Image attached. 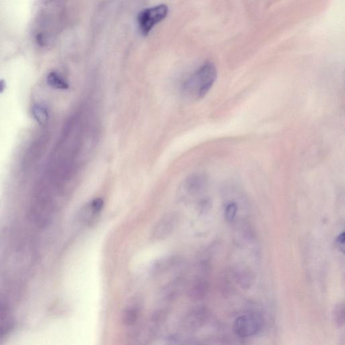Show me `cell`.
I'll list each match as a JSON object with an SVG mask.
<instances>
[{
    "mask_svg": "<svg viewBox=\"0 0 345 345\" xmlns=\"http://www.w3.org/2000/svg\"><path fill=\"white\" fill-rule=\"evenodd\" d=\"M208 290V284L204 279L196 280L189 290V296L195 300L203 299Z\"/></svg>",
    "mask_w": 345,
    "mask_h": 345,
    "instance_id": "cell-8",
    "label": "cell"
},
{
    "mask_svg": "<svg viewBox=\"0 0 345 345\" xmlns=\"http://www.w3.org/2000/svg\"><path fill=\"white\" fill-rule=\"evenodd\" d=\"M36 42L38 44L41 45V46H43L45 45V41H46V38H45V34L41 33L37 34L36 36Z\"/></svg>",
    "mask_w": 345,
    "mask_h": 345,
    "instance_id": "cell-16",
    "label": "cell"
},
{
    "mask_svg": "<svg viewBox=\"0 0 345 345\" xmlns=\"http://www.w3.org/2000/svg\"><path fill=\"white\" fill-rule=\"evenodd\" d=\"M336 244L338 245V246L340 247V249L342 250V252H344V233L342 232L341 234H340L336 238Z\"/></svg>",
    "mask_w": 345,
    "mask_h": 345,
    "instance_id": "cell-15",
    "label": "cell"
},
{
    "mask_svg": "<svg viewBox=\"0 0 345 345\" xmlns=\"http://www.w3.org/2000/svg\"><path fill=\"white\" fill-rule=\"evenodd\" d=\"M104 202L101 198L92 200L82 208L79 214L80 219L84 223H89L102 210Z\"/></svg>",
    "mask_w": 345,
    "mask_h": 345,
    "instance_id": "cell-6",
    "label": "cell"
},
{
    "mask_svg": "<svg viewBox=\"0 0 345 345\" xmlns=\"http://www.w3.org/2000/svg\"><path fill=\"white\" fill-rule=\"evenodd\" d=\"M237 212V206L235 202H232L226 206L225 211V216L226 221L228 222L234 221L236 219Z\"/></svg>",
    "mask_w": 345,
    "mask_h": 345,
    "instance_id": "cell-13",
    "label": "cell"
},
{
    "mask_svg": "<svg viewBox=\"0 0 345 345\" xmlns=\"http://www.w3.org/2000/svg\"><path fill=\"white\" fill-rule=\"evenodd\" d=\"M217 70L212 62H206L194 73L183 85L185 95L199 100L206 95L217 81Z\"/></svg>",
    "mask_w": 345,
    "mask_h": 345,
    "instance_id": "cell-1",
    "label": "cell"
},
{
    "mask_svg": "<svg viewBox=\"0 0 345 345\" xmlns=\"http://www.w3.org/2000/svg\"><path fill=\"white\" fill-rule=\"evenodd\" d=\"M140 310L138 306L131 305L127 308L123 315V321L126 325H132L139 318Z\"/></svg>",
    "mask_w": 345,
    "mask_h": 345,
    "instance_id": "cell-10",
    "label": "cell"
},
{
    "mask_svg": "<svg viewBox=\"0 0 345 345\" xmlns=\"http://www.w3.org/2000/svg\"><path fill=\"white\" fill-rule=\"evenodd\" d=\"M47 83L49 86L56 89L66 90L69 88L68 84L55 72H51L48 75Z\"/></svg>",
    "mask_w": 345,
    "mask_h": 345,
    "instance_id": "cell-11",
    "label": "cell"
},
{
    "mask_svg": "<svg viewBox=\"0 0 345 345\" xmlns=\"http://www.w3.org/2000/svg\"><path fill=\"white\" fill-rule=\"evenodd\" d=\"M53 1V0H42V2H43V4H48L50 3V2Z\"/></svg>",
    "mask_w": 345,
    "mask_h": 345,
    "instance_id": "cell-17",
    "label": "cell"
},
{
    "mask_svg": "<svg viewBox=\"0 0 345 345\" xmlns=\"http://www.w3.org/2000/svg\"><path fill=\"white\" fill-rule=\"evenodd\" d=\"M168 12L169 8L165 4H160L140 11L137 16V25L142 35H148L155 26L167 17Z\"/></svg>",
    "mask_w": 345,
    "mask_h": 345,
    "instance_id": "cell-2",
    "label": "cell"
},
{
    "mask_svg": "<svg viewBox=\"0 0 345 345\" xmlns=\"http://www.w3.org/2000/svg\"><path fill=\"white\" fill-rule=\"evenodd\" d=\"M178 215L168 213L163 216L153 227L151 237L155 241H161L171 236L178 225Z\"/></svg>",
    "mask_w": 345,
    "mask_h": 345,
    "instance_id": "cell-4",
    "label": "cell"
},
{
    "mask_svg": "<svg viewBox=\"0 0 345 345\" xmlns=\"http://www.w3.org/2000/svg\"><path fill=\"white\" fill-rule=\"evenodd\" d=\"M205 182H206V179L204 176L201 174H194L187 179L185 183V188L187 193L195 194L202 189V187L204 186Z\"/></svg>",
    "mask_w": 345,
    "mask_h": 345,
    "instance_id": "cell-9",
    "label": "cell"
},
{
    "mask_svg": "<svg viewBox=\"0 0 345 345\" xmlns=\"http://www.w3.org/2000/svg\"><path fill=\"white\" fill-rule=\"evenodd\" d=\"M264 322L260 315L252 313L238 317L234 323L235 334L240 338L256 335L262 331Z\"/></svg>",
    "mask_w": 345,
    "mask_h": 345,
    "instance_id": "cell-3",
    "label": "cell"
},
{
    "mask_svg": "<svg viewBox=\"0 0 345 345\" xmlns=\"http://www.w3.org/2000/svg\"><path fill=\"white\" fill-rule=\"evenodd\" d=\"M334 319L336 322L339 325H342L344 322V303H338L334 308Z\"/></svg>",
    "mask_w": 345,
    "mask_h": 345,
    "instance_id": "cell-12",
    "label": "cell"
},
{
    "mask_svg": "<svg viewBox=\"0 0 345 345\" xmlns=\"http://www.w3.org/2000/svg\"><path fill=\"white\" fill-rule=\"evenodd\" d=\"M12 327L9 308L0 301V337L9 333Z\"/></svg>",
    "mask_w": 345,
    "mask_h": 345,
    "instance_id": "cell-7",
    "label": "cell"
},
{
    "mask_svg": "<svg viewBox=\"0 0 345 345\" xmlns=\"http://www.w3.org/2000/svg\"><path fill=\"white\" fill-rule=\"evenodd\" d=\"M208 316V311L205 308H195L187 313L183 318L182 327L187 331H196L204 324Z\"/></svg>",
    "mask_w": 345,
    "mask_h": 345,
    "instance_id": "cell-5",
    "label": "cell"
},
{
    "mask_svg": "<svg viewBox=\"0 0 345 345\" xmlns=\"http://www.w3.org/2000/svg\"><path fill=\"white\" fill-rule=\"evenodd\" d=\"M33 115L36 120L41 124L44 123L47 119V113L42 107L35 106L33 109Z\"/></svg>",
    "mask_w": 345,
    "mask_h": 345,
    "instance_id": "cell-14",
    "label": "cell"
}]
</instances>
